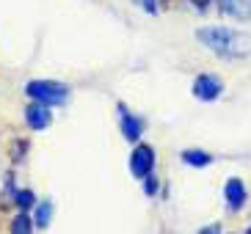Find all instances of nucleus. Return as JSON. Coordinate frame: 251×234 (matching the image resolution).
I'll return each mask as SVG.
<instances>
[{"instance_id":"1","label":"nucleus","mask_w":251,"mask_h":234,"mask_svg":"<svg viewBox=\"0 0 251 234\" xmlns=\"http://www.w3.org/2000/svg\"><path fill=\"white\" fill-rule=\"evenodd\" d=\"M196 42L204 47L207 52H213L218 58L226 61H240L251 55V33L237 28H229V25H201L196 28Z\"/></svg>"},{"instance_id":"5","label":"nucleus","mask_w":251,"mask_h":234,"mask_svg":"<svg viewBox=\"0 0 251 234\" xmlns=\"http://www.w3.org/2000/svg\"><path fill=\"white\" fill-rule=\"evenodd\" d=\"M191 94L199 99V102H215L224 96V80L213 72H204V74H196L191 83Z\"/></svg>"},{"instance_id":"16","label":"nucleus","mask_w":251,"mask_h":234,"mask_svg":"<svg viewBox=\"0 0 251 234\" xmlns=\"http://www.w3.org/2000/svg\"><path fill=\"white\" fill-rule=\"evenodd\" d=\"M191 6L196 8V11H207V8L213 6V0H191Z\"/></svg>"},{"instance_id":"3","label":"nucleus","mask_w":251,"mask_h":234,"mask_svg":"<svg viewBox=\"0 0 251 234\" xmlns=\"http://www.w3.org/2000/svg\"><path fill=\"white\" fill-rule=\"evenodd\" d=\"M155 165H157L155 146H149V143H144V140L133 143L130 157H127V171H130V176L141 182V179H147L149 174H155Z\"/></svg>"},{"instance_id":"14","label":"nucleus","mask_w":251,"mask_h":234,"mask_svg":"<svg viewBox=\"0 0 251 234\" xmlns=\"http://www.w3.org/2000/svg\"><path fill=\"white\" fill-rule=\"evenodd\" d=\"M28 152V140H14L11 143V163H23Z\"/></svg>"},{"instance_id":"10","label":"nucleus","mask_w":251,"mask_h":234,"mask_svg":"<svg viewBox=\"0 0 251 234\" xmlns=\"http://www.w3.org/2000/svg\"><path fill=\"white\" fill-rule=\"evenodd\" d=\"M52 215H55V204H52L50 198H39L36 207L30 210V218H33V223H36V229H50L52 223Z\"/></svg>"},{"instance_id":"12","label":"nucleus","mask_w":251,"mask_h":234,"mask_svg":"<svg viewBox=\"0 0 251 234\" xmlns=\"http://www.w3.org/2000/svg\"><path fill=\"white\" fill-rule=\"evenodd\" d=\"M11 201H14L17 210H23V212H30V210L36 207L39 196H36L33 190H30V187H17L14 196H11Z\"/></svg>"},{"instance_id":"18","label":"nucleus","mask_w":251,"mask_h":234,"mask_svg":"<svg viewBox=\"0 0 251 234\" xmlns=\"http://www.w3.org/2000/svg\"><path fill=\"white\" fill-rule=\"evenodd\" d=\"M246 234H251V226H249V229H246Z\"/></svg>"},{"instance_id":"4","label":"nucleus","mask_w":251,"mask_h":234,"mask_svg":"<svg viewBox=\"0 0 251 234\" xmlns=\"http://www.w3.org/2000/svg\"><path fill=\"white\" fill-rule=\"evenodd\" d=\"M116 124L127 143H138L144 138V132H147V118L135 113L127 102H116Z\"/></svg>"},{"instance_id":"2","label":"nucleus","mask_w":251,"mask_h":234,"mask_svg":"<svg viewBox=\"0 0 251 234\" xmlns=\"http://www.w3.org/2000/svg\"><path fill=\"white\" fill-rule=\"evenodd\" d=\"M25 96L30 102H42V105H50V108H64L72 96V88L69 83H61V80H52V77H36V80H28L25 83Z\"/></svg>"},{"instance_id":"11","label":"nucleus","mask_w":251,"mask_h":234,"mask_svg":"<svg viewBox=\"0 0 251 234\" xmlns=\"http://www.w3.org/2000/svg\"><path fill=\"white\" fill-rule=\"evenodd\" d=\"M36 232V223H33V218H30V212H20L11 218V226H8V234H33Z\"/></svg>"},{"instance_id":"17","label":"nucleus","mask_w":251,"mask_h":234,"mask_svg":"<svg viewBox=\"0 0 251 234\" xmlns=\"http://www.w3.org/2000/svg\"><path fill=\"white\" fill-rule=\"evenodd\" d=\"M196 234H221V226L218 223H210V226H204V229H199Z\"/></svg>"},{"instance_id":"9","label":"nucleus","mask_w":251,"mask_h":234,"mask_svg":"<svg viewBox=\"0 0 251 234\" xmlns=\"http://www.w3.org/2000/svg\"><path fill=\"white\" fill-rule=\"evenodd\" d=\"M218 8H221L224 17L251 22V0H218Z\"/></svg>"},{"instance_id":"15","label":"nucleus","mask_w":251,"mask_h":234,"mask_svg":"<svg viewBox=\"0 0 251 234\" xmlns=\"http://www.w3.org/2000/svg\"><path fill=\"white\" fill-rule=\"evenodd\" d=\"M133 3L141 8V11H144V14H152V17H155L157 11H160V3H157V0H133Z\"/></svg>"},{"instance_id":"7","label":"nucleus","mask_w":251,"mask_h":234,"mask_svg":"<svg viewBox=\"0 0 251 234\" xmlns=\"http://www.w3.org/2000/svg\"><path fill=\"white\" fill-rule=\"evenodd\" d=\"M23 118L30 132H45L52 124V108L50 105H42V102H28L23 110Z\"/></svg>"},{"instance_id":"13","label":"nucleus","mask_w":251,"mask_h":234,"mask_svg":"<svg viewBox=\"0 0 251 234\" xmlns=\"http://www.w3.org/2000/svg\"><path fill=\"white\" fill-rule=\"evenodd\" d=\"M141 187H144V196H147V198H157V196L163 193L160 179H157L155 174H149L147 179H141Z\"/></svg>"},{"instance_id":"8","label":"nucleus","mask_w":251,"mask_h":234,"mask_svg":"<svg viewBox=\"0 0 251 234\" xmlns=\"http://www.w3.org/2000/svg\"><path fill=\"white\" fill-rule=\"evenodd\" d=\"M179 160H182V165H188V168H210L215 163V154L207 152V149H199V146H191V149H182L179 152Z\"/></svg>"},{"instance_id":"6","label":"nucleus","mask_w":251,"mask_h":234,"mask_svg":"<svg viewBox=\"0 0 251 234\" xmlns=\"http://www.w3.org/2000/svg\"><path fill=\"white\" fill-rule=\"evenodd\" d=\"M224 204H226L229 212H240L249 204V187L240 176H229L224 182Z\"/></svg>"}]
</instances>
